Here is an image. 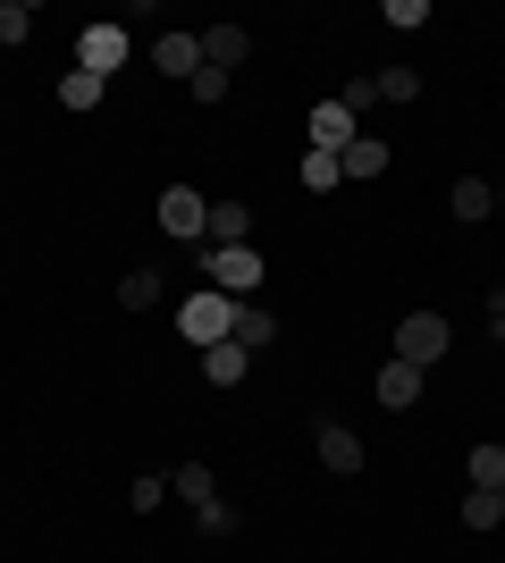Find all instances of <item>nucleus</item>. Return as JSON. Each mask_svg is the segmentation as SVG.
Segmentation results:
<instances>
[{
    "label": "nucleus",
    "mask_w": 505,
    "mask_h": 563,
    "mask_svg": "<svg viewBox=\"0 0 505 563\" xmlns=\"http://www.w3.org/2000/svg\"><path fill=\"white\" fill-rule=\"evenodd\" d=\"M202 59H211V68H228V76H237L244 59H253V34H244V25H202Z\"/></svg>",
    "instance_id": "9d476101"
},
{
    "label": "nucleus",
    "mask_w": 505,
    "mask_h": 563,
    "mask_svg": "<svg viewBox=\"0 0 505 563\" xmlns=\"http://www.w3.org/2000/svg\"><path fill=\"white\" fill-rule=\"evenodd\" d=\"M177 329H186V345H219V336H237V295H219V286L186 295V311H177Z\"/></svg>",
    "instance_id": "7ed1b4c3"
},
{
    "label": "nucleus",
    "mask_w": 505,
    "mask_h": 563,
    "mask_svg": "<svg viewBox=\"0 0 505 563\" xmlns=\"http://www.w3.org/2000/svg\"><path fill=\"white\" fill-rule=\"evenodd\" d=\"M380 85V101H421V76L413 68H387V76H371Z\"/></svg>",
    "instance_id": "393cba45"
},
{
    "label": "nucleus",
    "mask_w": 505,
    "mask_h": 563,
    "mask_svg": "<svg viewBox=\"0 0 505 563\" xmlns=\"http://www.w3.org/2000/svg\"><path fill=\"white\" fill-rule=\"evenodd\" d=\"M447 345H455V329H447L438 311H405V320H396V362H413V371L447 362Z\"/></svg>",
    "instance_id": "20e7f679"
},
{
    "label": "nucleus",
    "mask_w": 505,
    "mask_h": 563,
    "mask_svg": "<svg viewBox=\"0 0 505 563\" xmlns=\"http://www.w3.org/2000/svg\"><path fill=\"white\" fill-rule=\"evenodd\" d=\"M497 496H505V488H497Z\"/></svg>",
    "instance_id": "7c9ffc66"
},
{
    "label": "nucleus",
    "mask_w": 505,
    "mask_h": 563,
    "mask_svg": "<svg viewBox=\"0 0 505 563\" xmlns=\"http://www.w3.org/2000/svg\"><path fill=\"white\" fill-rule=\"evenodd\" d=\"M354 135H362V118L345 110V101H320L312 110V152H345Z\"/></svg>",
    "instance_id": "1a4fd4ad"
},
{
    "label": "nucleus",
    "mask_w": 505,
    "mask_h": 563,
    "mask_svg": "<svg viewBox=\"0 0 505 563\" xmlns=\"http://www.w3.org/2000/svg\"><path fill=\"white\" fill-rule=\"evenodd\" d=\"M497 521H505V496L497 488H472V496H463V530H497Z\"/></svg>",
    "instance_id": "aec40b11"
},
{
    "label": "nucleus",
    "mask_w": 505,
    "mask_h": 563,
    "mask_svg": "<svg viewBox=\"0 0 505 563\" xmlns=\"http://www.w3.org/2000/svg\"><path fill=\"white\" fill-rule=\"evenodd\" d=\"M127 505H135V514H161V505H168V479H161V471H144V479L127 488Z\"/></svg>",
    "instance_id": "b1692460"
},
{
    "label": "nucleus",
    "mask_w": 505,
    "mask_h": 563,
    "mask_svg": "<svg viewBox=\"0 0 505 563\" xmlns=\"http://www.w3.org/2000/svg\"><path fill=\"white\" fill-rule=\"evenodd\" d=\"M337 101H345V110L362 118V110H371V101H380V85H371V76H354V85H345V93H337Z\"/></svg>",
    "instance_id": "cd10ccee"
},
{
    "label": "nucleus",
    "mask_w": 505,
    "mask_h": 563,
    "mask_svg": "<svg viewBox=\"0 0 505 563\" xmlns=\"http://www.w3.org/2000/svg\"><path fill=\"white\" fill-rule=\"evenodd\" d=\"M202 244H253V211L244 202H211V235Z\"/></svg>",
    "instance_id": "2eb2a0df"
},
{
    "label": "nucleus",
    "mask_w": 505,
    "mask_h": 563,
    "mask_svg": "<svg viewBox=\"0 0 505 563\" xmlns=\"http://www.w3.org/2000/svg\"><path fill=\"white\" fill-rule=\"evenodd\" d=\"M488 329H497V336H505V295H497V303H488Z\"/></svg>",
    "instance_id": "c85d7f7f"
},
{
    "label": "nucleus",
    "mask_w": 505,
    "mask_h": 563,
    "mask_svg": "<svg viewBox=\"0 0 505 563\" xmlns=\"http://www.w3.org/2000/svg\"><path fill=\"white\" fill-rule=\"evenodd\" d=\"M337 168H345V177H387V143L380 135H354L345 152H337Z\"/></svg>",
    "instance_id": "ddd939ff"
},
{
    "label": "nucleus",
    "mask_w": 505,
    "mask_h": 563,
    "mask_svg": "<svg viewBox=\"0 0 505 563\" xmlns=\"http://www.w3.org/2000/svg\"><path fill=\"white\" fill-rule=\"evenodd\" d=\"M237 345H244V353L278 345V311H262V303H237Z\"/></svg>",
    "instance_id": "4468645a"
},
{
    "label": "nucleus",
    "mask_w": 505,
    "mask_h": 563,
    "mask_svg": "<svg viewBox=\"0 0 505 563\" xmlns=\"http://www.w3.org/2000/svg\"><path fill=\"white\" fill-rule=\"evenodd\" d=\"M101 93H110V85H101V76H85V68L59 76V110H101Z\"/></svg>",
    "instance_id": "f3484780"
},
{
    "label": "nucleus",
    "mask_w": 505,
    "mask_h": 563,
    "mask_svg": "<svg viewBox=\"0 0 505 563\" xmlns=\"http://www.w3.org/2000/svg\"><path fill=\"white\" fill-rule=\"evenodd\" d=\"M161 228L177 235V244H202V235H211V202H202L194 186H168L161 194Z\"/></svg>",
    "instance_id": "39448f33"
},
{
    "label": "nucleus",
    "mask_w": 505,
    "mask_h": 563,
    "mask_svg": "<svg viewBox=\"0 0 505 563\" xmlns=\"http://www.w3.org/2000/svg\"><path fill=\"white\" fill-rule=\"evenodd\" d=\"M161 295H168L161 269H127V278H119V311H152Z\"/></svg>",
    "instance_id": "dca6fc26"
},
{
    "label": "nucleus",
    "mask_w": 505,
    "mask_h": 563,
    "mask_svg": "<svg viewBox=\"0 0 505 563\" xmlns=\"http://www.w3.org/2000/svg\"><path fill=\"white\" fill-rule=\"evenodd\" d=\"M497 211V186L488 177H455V219H488Z\"/></svg>",
    "instance_id": "6ab92c4d"
},
{
    "label": "nucleus",
    "mask_w": 505,
    "mask_h": 563,
    "mask_svg": "<svg viewBox=\"0 0 505 563\" xmlns=\"http://www.w3.org/2000/svg\"><path fill=\"white\" fill-rule=\"evenodd\" d=\"M472 488H505V446H497V438L472 446Z\"/></svg>",
    "instance_id": "4be33fe9"
},
{
    "label": "nucleus",
    "mask_w": 505,
    "mask_h": 563,
    "mask_svg": "<svg viewBox=\"0 0 505 563\" xmlns=\"http://www.w3.org/2000/svg\"><path fill=\"white\" fill-rule=\"evenodd\" d=\"M25 34H34V9H25V0H0V51H18Z\"/></svg>",
    "instance_id": "5701e85b"
},
{
    "label": "nucleus",
    "mask_w": 505,
    "mask_h": 563,
    "mask_svg": "<svg viewBox=\"0 0 505 563\" xmlns=\"http://www.w3.org/2000/svg\"><path fill=\"white\" fill-rule=\"evenodd\" d=\"M127 59H135L127 25H85V34H76V68H85V76H101V85H119V76H127Z\"/></svg>",
    "instance_id": "f03ea898"
},
{
    "label": "nucleus",
    "mask_w": 505,
    "mask_h": 563,
    "mask_svg": "<svg viewBox=\"0 0 505 563\" xmlns=\"http://www.w3.org/2000/svg\"><path fill=\"white\" fill-rule=\"evenodd\" d=\"M194 521H202V539H237V505H219V496H211Z\"/></svg>",
    "instance_id": "a878e982"
},
{
    "label": "nucleus",
    "mask_w": 505,
    "mask_h": 563,
    "mask_svg": "<svg viewBox=\"0 0 505 563\" xmlns=\"http://www.w3.org/2000/svg\"><path fill=\"white\" fill-rule=\"evenodd\" d=\"M186 93H194V101H228V93H237V76H228V68H211V59H202V68L186 76Z\"/></svg>",
    "instance_id": "412c9836"
},
{
    "label": "nucleus",
    "mask_w": 505,
    "mask_h": 563,
    "mask_svg": "<svg viewBox=\"0 0 505 563\" xmlns=\"http://www.w3.org/2000/svg\"><path fill=\"white\" fill-rule=\"evenodd\" d=\"M371 396H380L387 412H413V404H421V371H413V362H396V353H387V362H380V378H371Z\"/></svg>",
    "instance_id": "6e6552de"
},
{
    "label": "nucleus",
    "mask_w": 505,
    "mask_h": 563,
    "mask_svg": "<svg viewBox=\"0 0 505 563\" xmlns=\"http://www.w3.org/2000/svg\"><path fill=\"white\" fill-rule=\"evenodd\" d=\"M202 278L219 286V295H262V278H270V261L253 253V244H202Z\"/></svg>",
    "instance_id": "f257e3e1"
},
{
    "label": "nucleus",
    "mask_w": 505,
    "mask_h": 563,
    "mask_svg": "<svg viewBox=\"0 0 505 563\" xmlns=\"http://www.w3.org/2000/svg\"><path fill=\"white\" fill-rule=\"evenodd\" d=\"M312 438H320V463H329L337 479H354V471L371 463V454H362V438H354L345 421H312Z\"/></svg>",
    "instance_id": "0eeeda50"
},
{
    "label": "nucleus",
    "mask_w": 505,
    "mask_h": 563,
    "mask_svg": "<svg viewBox=\"0 0 505 563\" xmlns=\"http://www.w3.org/2000/svg\"><path fill=\"white\" fill-rule=\"evenodd\" d=\"M244 371H253V353H244L237 336H219V345H202V378H211V387H244Z\"/></svg>",
    "instance_id": "9b49d317"
},
{
    "label": "nucleus",
    "mask_w": 505,
    "mask_h": 563,
    "mask_svg": "<svg viewBox=\"0 0 505 563\" xmlns=\"http://www.w3.org/2000/svg\"><path fill=\"white\" fill-rule=\"evenodd\" d=\"M295 177H304V194H337V186H345L337 152H304V168H295Z\"/></svg>",
    "instance_id": "a211bd4d"
},
{
    "label": "nucleus",
    "mask_w": 505,
    "mask_h": 563,
    "mask_svg": "<svg viewBox=\"0 0 505 563\" xmlns=\"http://www.w3.org/2000/svg\"><path fill=\"white\" fill-rule=\"evenodd\" d=\"M168 496H186L194 514H202V505H211V496H219V479H211V463H177V471H168Z\"/></svg>",
    "instance_id": "f8f14e48"
},
{
    "label": "nucleus",
    "mask_w": 505,
    "mask_h": 563,
    "mask_svg": "<svg viewBox=\"0 0 505 563\" xmlns=\"http://www.w3.org/2000/svg\"><path fill=\"white\" fill-rule=\"evenodd\" d=\"M152 68L161 76H194L202 68V25H168L161 43H152Z\"/></svg>",
    "instance_id": "423d86ee"
},
{
    "label": "nucleus",
    "mask_w": 505,
    "mask_h": 563,
    "mask_svg": "<svg viewBox=\"0 0 505 563\" xmlns=\"http://www.w3.org/2000/svg\"><path fill=\"white\" fill-rule=\"evenodd\" d=\"M387 25H396V34H413V25H430V0H387Z\"/></svg>",
    "instance_id": "bb28decb"
},
{
    "label": "nucleus",
    "mask_w": 505,
    "mask_h": 563,
    "mask_svg": "<svg viewBox=\"0 0 505 563\" xmlns=\"http://www.w3.org/2000/svg\"><path fill=\"white\" fill-rule=\"evenodd\" d=\"M497 161H505V152H497ZM497 202H505V194H497Z\"/></svg>",
    "instance_id": "c756f323"
}]
</instances>
